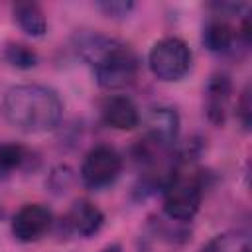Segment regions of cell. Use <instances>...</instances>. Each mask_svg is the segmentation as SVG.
<instances>
[{
    "label": "cell",
    "mask_w": 252,
    "mask_h": 252,
    "mask_svg": "<svg viewBox=\"0 0 252 252\" xmlns=\"http://www.w3.org/2000/svg\"><path fill=\"white\" fill-rule=\"evenodd\" d=\"M63 114L59 94L45 85H16L4 94L6 120L28 134L53 130Z\"/></svg>",
    "instance_id": "6da1fadb"
},
{
    "label": "cell",
    "mask_w": 252,
    "mask_h": 252,
    "mask_svg": "<svg viewBox=\"0 0 252 252\" xmlns=\"http://www.w3.org/2000/svg\"><path fill=\"white\" fill-rule=\"evenodd\" d=\"M203 199V181L197 173L171 171L163 185V213L179 222L191 220Z\"/></svg>",
    "instance_id": "7a4b0ae2"
},
{
    "label": "cell",
    "mask_w": 252,
    "mask_h": 252,
    "mask_svg": "<svg viewBox=\"0 0 252 252\" xmlns=\"http://www.w3.org/2000/svg\"><path fill=\"white\" fill-rule=\"evenodd\" d=\"M148 65L156 79L165 83L179 81L191 67V49L179 37H161L152 45L148 53Z\"/></svg>",
    "instance_id": "3957f363"
},
{
    "label": "cell",
    "mask_w": 252,
    "mask_h": 252,
    "mask_svg": "<svg viewBox=\"0 0 252 252\" xmlns=\"http://www.w3.org/2000/svg\"><path fill=\"white\" fill-rule=\"evenodd\" d=\"M94 79L104 89H124L130 87L140 71V59L130 45L118 41L94 67Z\"/></svg>",
    "instance_id": "277c9868"
},
{
    "label": "cell",
    "mask_w": 252,
    "mask_h": 252,
    "mask_svg": "<svg viewBox=\"0 0 252 252\" xmlns=\"http://www.w3.org/2000/svg\"><path fill=\"white\" fill-rule=\"evenodd\" d=\"M122 171V158L120 154L106 146L98 144L91 148L81 165V179L91 189H102L112 185Z\"/></svg>",
    "instance_id": "5b68a950"
},
{
    "label": "cell",
    "mask_w": 252,
    "mask_h": 252,
    "mask_svg": "<svg viewBox=\"0 0 252 252\" xmlns=\"http://www.w3.org/2000/svg\"><path fill=\"white\" fill-rule=\"evenodd\" d=\"M53 215L41 203L24 205L12 219V234L20 242H35L39 240L51 226Z\"/></svg>",
    "instance_id": "8992f818"
},
{
    "label": "cell",
    "mask_w": 252,
    "mask_h": 252,
    "mask_svg": "<svg viewBox=\"0 0 252 252\" xmlns=\"http://www.w3.org/2000/svg\"><path fill=\"white\" fill-rule=\"evenodd\" d=\"M146 138L161 148H169L177 140L179 132V114L173 106L158 104L148 108L146 114Z\"/></svg>",
    "instance_id": "52a82bcc"
},
{
    "label": "cell",
    "mask_w": 252,
    "mask_h": 252,
    "mask_svg": "<svg viewBox=\"0 0 252 252\" xmlns=\"http://www.w3.org/2000/svg\"><path fill=\"white\" fill-rule=\"evenodd\" d=\"M63 224L71 234L81 236V238H91L102 228L104 215L94 203L87 199H77L67 211Z\"/></svg>",
    "instance_id": "ba28073f"
},
{
    "label": "cell",
    "mask_w": 252,
    "mask_h": 252,
    "mask_svg": "<svg viewBox=\"0 0 252 252\" xmlns=\"http://www.w3.org/2000/svg\"><path fill=\"white\" fill-rule=\"evenodd\" d=\"M102 122L114 130H134L140 124V110L126 94H114L100 104Z\"/></svg>",
    "instance_id": "9c48e42d"
},
{
    "label": "cell",
    "mask_w": 252,
    "mask_h": 252,
    "mask_svg": "<svg viewBox=\"0 0 252 252\" xmlns=\"http://www.w3.org/2000/svg\"><path fill=\"white\" fill-rule=\"evenodd\" d=\"M232 94V81L224 73L211 75L207 87H205V110L211 122L222 124L226 120L228 102Z\"/></svg>",
    "instance_id": "30bf717a"
},
{
    "label": "cell",
    "mask_w": 252,
    "mask_h": 252,
    "mask_svg": "<svg viewBox=\"0 0 252 252\" xmlns=\"http://www.w3.org/2000/svg\"><path fill=\"white\" fill-rule=\"evenodd\" d=\"M16 24L32 37H41L47 32V20L39 4L35 2H16L12 8Z\"/></svg>",
    "instance_id": "8fae6325"
},
{
    "label": "cell",
    "mask_w": 252,
    "mask_h": 252,
    "mask_svg": "<svg viewBox=\"0 0 252 252\" xmlns=\"http://www.w3.org/2000/svg\"><path fill=\"white\" fill-rule=\"evenodd\" d=\"M203 43L213 53H224L234 43V30L222 18H213L203 28Z\"/></svg>",
    "instance_id": "7c38bea8"
},
{
    "label": "cell",
    "mask_w": 252,
    "mask_h": 252,
    "mask_svg": "<svg viewBox=\"0 0 252 252\" xmlns=\"http://www.w3.org/2000/svg\"><path fill=\"white\" fill-rule=\"evenodd\" d=\"M201 252H250V238L240 230H228L213 236Z\"/></svg>",
    "instance_id": "4fadbf2b"
},
{
    "label": "cell",
    "mask_w": 252,
    "mask_h": 252,
    "mask_svg": "<svg viewBox=\"0 0 252 252\" xmlns=\"http://www.w3.org/2000/svg\"><path fill=\"white\" fill-rule=\"evenodd\" d=\"M2 57L8 65L16 67V69H32L37 65V53L35 49H32L28 43H20V41H8L4 45Z\"/></svg>",
    "instance_id": "5bb4252c"
},
{
    "label": "cell",
    "mask_w": 252,
    "mask_h": 252,
    "mask_svg": "<svg viewBox=\"0 0 252 252\" xmlns=\"http://www.w3.org/2000/svg\"><path fill=\"white\" fill-rule=\"evenodd\" d=\"M28 161L26 148L18 144H0V177H6L10 171L20 169Z\"/></svg>",
    "instance_id": "9a60e30c"
},
{
    "label": "cell",
    "mask_w": 252,
    "mask_h": 252,
    "mask_svg": "<svg viewBox=\"0 0 252 252\" xmlns=\"http://www.w3.org/2000/svg\"><path fill=\"white\" fill-rule=\"evenodd\" d=\"M98 8L108 16V18H124L132 12L134 4L132 2H124V0H106V2H100Z\"/></svg>",
    "instance_id": "2e32d148"
},
{
    "label": "cell",
    "mask_w": 252,
    "mask_h": 252,
    "mask_svg": "<svg viewBox=\"0 0 252 252\" xmlns=\"http://www.w3.org/2000/svg\"><path fill=\"white\" fill-rule=\"evenodd\" d=\"M236 114H238V120L242 122V126L248 130L250 128V118H252V102H250V87L246 85L240 98H238V104H236Z\"/></svg>",
    "instance_id": "e0dca14e"
},
{
    "label": "cell",
    "mask_w": 252,
    "mask_h": 252,
    "mask_svg": "<svg viewBox=\"0 0 252 252\" xmlns=\"http://www.w3.org/2000/svg\"><path fill=\"white\" fill-rule=\"evenodd\" d=\"M211 8H213V10H217V16L220 18V16H234V14H238V12L244 8V4H234V2H217V4H213Z\"/></svg>",
    "instance_id": "ac0fdd59"
},
{
    "label": "cell",
    "mask_w": 252,
    "mask_h": 252,
    "mask_svg": "<svg viewBox=\"0 0 252 252\" xmlns=\"http://www.w3.org/2000/svg\"><path fill=\"white\" fill-rule=\"evenodd\" d=\"M98 252H122V246L116 244V242H112V244H106L104 248H100Z\"/></svg>",
    "instance_id": "d6986e66"
}]
</instances>
